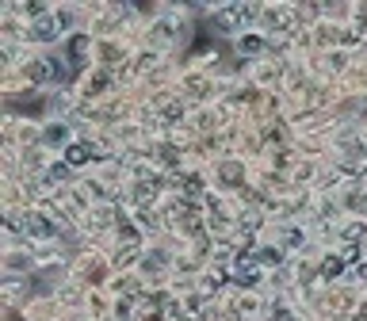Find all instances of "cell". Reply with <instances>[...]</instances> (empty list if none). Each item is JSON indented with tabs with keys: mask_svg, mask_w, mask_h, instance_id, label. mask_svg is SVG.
I'll return each mask as SVG.
<instances>
[{
	"mask_svg": "<svg viewBox=\"0 0 367 321\" xmlns=\"http://www.w3.org/2000/svg\"><path fill=\"white\" fill-rule=\"evenodd\" d=\"M249 16H252V8H245V4L219 8V12H214V27H219V31H226V35H238V31H245Z\"/></svg>",
	"mask_w": 367,
	"mask_h": 321,
	"instance_id": "obj_1",
	"label": "cell"
},
{
	"mask_svg": "<svg viewBox=\"0 0 367 321\" xmlns=\"http://www.w3.org/2000/svg\"><path fill=\"white\" fill-rule=\"evenodd\" d=\"M264 268H272V264H284V249H260V257H257Z\"/></svg>",
	"mask_w": 367,
	"mask_h": 321,
	"instance_id": "obj_11",
	"label": "cell"
},
{
	"mask_svg": "<svg viewBox=\"0 0 367 321\" xmlns=\"http://www.w3.org/2000/svg\"><path fill=\"white\" fill-rule=\"evenodd\" d=\"M233 279H238L241 283V287H257V283H260V260H238V264H233Z\"/></svg>",
	"mask_w": 367,
	"mask_h": 321,
	"instance_id": "obj_3",
	"label": "cell"
},
{
	"mask_svg": "<svg viewBox=\"0 0 367 321\" xmlns=\"http://www.w3.org/2000/svg\"><path fill=\"white\" fill-rule=\"evenodd\" d=\"M23 230L31 233V238H42V241H50L54 233H58V226H54L50 218H42V214H27V218H23Z\"/></svg>",
	"mask_w": 367,
	"mask_h": 321,
	"instance_id": "obj_4",
	"label": "cell"
},
{
	"mask_svg": "<svg viewBox=\"0 0 367 321\" xmlns=\"http://www.w3.org/2000/svg\"><path fill=\"white\" fill-rule=\"evenodd\" d=\"M272 321H295V317H291L287 310H276V314H272Z\"/></svg>",
	"mask_w": 367,
	"mask_h": 321,
	"instance_id": "obj_12",
	"label": "cell"
},
{
	"mask_svg": "<svg viewBox=\"0 0 367 321\" xmlns=\"http://www.w3.org/2000/svg\"><path fill=\"white\" fill-rule=\"evenodd\" d=\"M344 264H348L344 257H329V260L322 264V276H325V279H337V276H344Z\"/></svg>",
	"mask_w": 367,
	"mask_h": 321,
	"instance_id": "obj_10",
	"label": "cell"
},
{
	"mask_svg": "<svg viewBox=\"0 0 367 321\" xmlns=\"http://www.w3.org/2000/svg\"><path fill=\"white\" fill-rule=\"evenodd\" d=\"M88 46H92V39H88V35H77V39H73L69 42V62H84V54H88Z\"/></svg>",
	"mask_w": 367,
	"mask_h": 321,
	"instance_id": "obj_9",
	"label": "cell"
},
{
	"mask_svg": "<svg viewBox=\"0 0 367 321\" xmlns=\"http://www.w3.org/2000/svg\"><path fill=\"white\" fill-rule=\"evenodd\" d=\"M62 27H65L62 16H42V20L31 23V31H27V35H31L35 42H58L62 39Z\"/></svg>",
	"mask_w": 367,
	"mask_h": 321,
	"instance_id": "obj_2",
	"label": "cell"
},
{
	"mask_svg": "<svg viewBox=\"0 0 367 321\" xmlns=\"http://www.w3.org/2000/svg\"><path fill=\"white\" fill-rule=\"evenodd\" d=\"M238 50H241V54H249V58H257V54H264V50H268V42L260 39V35L245 31V35H238Z\"/></svg>",
	"mask_w": 367,
	"mask_h": 321,
	"instance_id": "obj_7",
	"label": "cell"
},
{
	"mask_svg": "<svg viewBox=\"0 0 367 321\" xmlns=\"http://www.w3.org/2000/svg\"><path fill=\"white\" fill-rule=\"evenodd\" d=\"M42 138H46V146H58V149H69V146H73V138H69V127H65V122H50Z\"/></svg>",
	"mask_w": 367,
	"mask_h": 321,
	"instance_id": "obj_6",
	"label": "cell"
},
{
	"mask_svg": "<svg viewBox=\"0 0 367 321\" xmlns=\"http://www.w3.org/2000/svg\"><path fill=\"white\" fill-rule=\"evenodd\" d=\"M58 73H62V65L54 62V58H42V62H35V65H31V77L39 81V84H42V81H54Z\"/></svg>",
	"mask_w": 367,
	"mask_h": 321,
	"instance_id": "obj_8",
	"label": "cell"
},
{
	"mask_svg": "<svg viewBox=\"0 0 367 321\" xmlns=\"http://www.w3.org/2000/svg\"><path fill=\"white\" fill-rule=\"evenodd\" d=\"M88 160H92V146H88V141H73V146L65 149V165H69V168H84Z\"/></svg>",
	"mask_w": 367,
	"mask_h": 321,
	"instance_id": "obj_5",
	"label": "cell"
}]
</instances>
